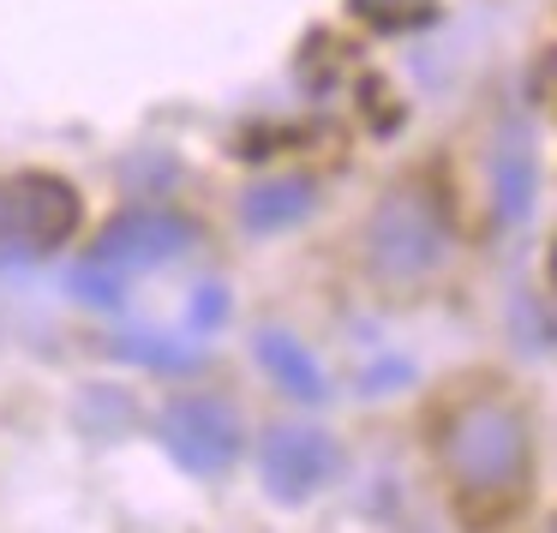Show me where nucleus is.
<instances>
[{"mask_svg":"<svg viewBox=\"0 0 557 533\" xmlns=\"http://www.w3.org/2000/svg\"><path fill=\"white\" fill-rule=\"evenodd\" d=\"M437 461L461 492H509L533 461L528 413L504 396H473L437 432Z\"/></svg>","mask_w":557,"mask_h":533,"instance_id":"obj_1","label":"nucleus"},{"mask_svg":"<svg viewBox=\"0 0 557 533\" xmlns=\"http://www.w3.org/2000/svg\"><path fill=\"white\" fill-rule=\"evenodd\" d=\"M162 449L174 456V468H186L193 480H222L240 461V413L216 396H181L162 408L157 420Z\"/></svg>","mask_w":557,"mask_h":533,"instance_id":"obj_4","label":"nucleus"},{"mask_svg":"<svg viewBox=\"0 0 557 533\" xmlns=\"http://www.w3.org/2000/svg\"><path fill=\"white\" fill-rule=\"evenodd\" d=\"M186 246H193V222L169 216V210H133V216H121V222L102 228L97 252L73 270V294L85 306L114 312V306L126 300V282L145 276V270L174 264Z\"/></svg>","mask_w":557,"mask_h":533,"instance_id":"obj_2","label":"nucleus"},{"mask_svg":"<svg viewBox=\"0 0 557 533\" xmlns=\"http://www.w3.org/2000/svg\"><path fill=\"white\" fill-rule=\"evenodd\" d=\"M114 348H121L126 360H138V365H193V360H198V342H181V348H169V342H162L157 330H150L145 342L126 336V342H114Z\"/></svg>","mask_w":557,"mask_h":533,"instance_id":"obj_8","label":"nucleus"},{"mask_svg":"<svg viewBox=\"0 0 557 533\" xmlns=\"http://www.w3.org/2000/svg\"><path fill=\"white\" fill-rule=\"evenodd\" d=\"M85 222V204L54 174H13L0 181V264H37L61 252Z\"/></svg>","mask_w":557,"mask_h":533,"instance_id":"obj_3","label":"nucleus"},{"mask_svg":"<svg viewBox=\"0 0 557 533\" xmlns=\"http://www.w3.org/2000/svg\"><path fill=\"white\" fill-rule=\"evenodd\" d=\"M401 7H420V0H360V13L372 18H401Z\"/></svg>","mask_w":557,"mask_h":533,"instance_id":"obj_9","label":"nucleus"},{"mask_svg":"<svg viewBox=\"0 0 557 533\" xmlns=\"http://www.w3.org/2000/svg\"><path fill=\"white\" fill-rule=\"evenodd\" d=\"M258 360H264V372L276 377L288 396H300V401H324L330 396V389H324V365H318L312 354L288 336V330H258Z\"/></svg>","mask_w":557,"mask_h":533,"instance_id":"obj_6","label":"nucleus"},{"mask_svg":"<svg viewBox=\"0 0 557 533\" xmlns=\"http://www.w3.org/2000/svg\"><path fill=\"white\" fill-rule=\"evenodd\" d=\"M306 210H312V193H306V186H258V193L246 198V222H252L258 234L288 228V222H300Z\"/></svg>","mask_w":557,"mask_h":533,"instance_id":"obj_7","label":"nucleus"},{"mask_svg":"<svg viewBox=\"0 0 557 533\" xmlns=\"http://www.w3.org/2000/svg\"><path fill=\"white\" fill-rule=\"evenodd\" d=\"M342 473V449L318 425H276L264 437V485L276 504H306Z\"/></svg>","mask_w":557,"mask_h":533,"instance_id":"obj_5","label":"nucleus"}]
</instances>
